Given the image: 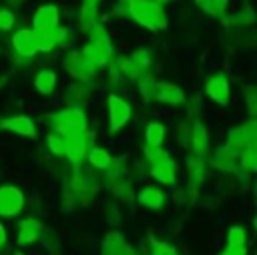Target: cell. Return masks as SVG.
<instances>
[{
  "mask_svg": "<svg viewBox=\"0 0 257 255\" xmlns=\"http://www.w3.org/2000/svg\"><path fill=\"white\" fill-rule=\"evenodd\" d=\"M257 169V149H247L243 153H239V171L243 173H253Z\"/></svg>",
  "mask_w": 257,
  "mask_h": 255,
  "instance_id": "cell-34",
  "label": "cell"
},
{
  "mask_svg": "<svg viewBox=\"0 0 257 255\" xmlns=\"http://www.w3.org/2000/svg\"><path fill=\"white\" fill-rule=\"evenodd\" d=\"M80 2H82V4H92V6H98L102 0H80Z\"/></svg>",
  "mask_w": 257,
  "mask_h": 255,
  "instance_id": "cell-42",
  "label": "cell"
},
{
  "mask_svg": "<svg viewBox=\"0 0 257 255\" xmlns=\"http://www.w3.org/2000/svg\"><path fill=\"white\" fill-rule=\"evenodd\" d=\"M16 28V12L0 6V32H12Z\"/></svg>",
  "mask_w": 257,
  "mask_h": 255,
  "instance_id": "cell-35",
  "label": "cell"
},
{
  "mask_svg": "<svg viewBox=\"0 0 257 255\" xmlns=\"http://www.w3.org/2000/svg\"><path fill=\"white\" fill-rule=\"evenodd\" d=\"M149 255H179V249L165 241V239H151L149 241Z\"/></svg>",
  "mask_w": 257,
  "mask_h": 255,
  "instance_id": "cell-33",
  "label": "cell"
},
{
  "mask_svg": "<svg viewBox=\"0 0 257 255\" xmlns=\"http://www.w3.org/2000/svg\"><path fill=\"white\" fill-rule=\"evenodd\" d=\"M187 149L191 155L207 157L211 151V141H209V129L203 120L199 118H189V137H187Z\"/></svg>",
  "mask_w": 257,
  "mask_h": 255,
  "instance_id": "cell-16",
  "label": "cell"
},
{
  "mask_svg": "<svg viewBox=\"0 0 257 255\" xmlns=\"http://www.w3.org/2000/svg\"><path fill=\"white\" fill-rule=\"evenodd\" d=\"M42 122L46 124L48 131L58 133L60 137H64L66 141L84 133L88 129V116L82 108L76 106H64L58 110H52L48 114H44Z\"/></svg>",
  "mask_w": 257,
  "mask_h": 255,
  "instance_id": "cell-2",
  "label": "cell"
},
{
  "mask_svg": "<svg viewBox=\"0 0 257 255\" xmlns=\"http://www.w3.org/2000/svg\"><path fill=\"white\" fill-rule=\"evenodd\" d=\"M88 94H90V88H88V82H72L66 90V106H76V108H82L84 110V104L88 100Z\"/></svg>",
  "mask_w": 257,
  "mask_h": 255,
  "instance_id": "cell-28",
  "label": "cell"
},
{
  "mask_svg": "<svg viewBox=\"0 0 257 255\" xmlns=\"http://www.w3.org/2000/svg\"><path fill=\"white\" fill-rule=\"evenodd\" d=\"M137 84L139 94L147 100V102H159V104H167V106H183L187 104V92L183 90V86L175 84V82H167V80H157L155 76H147L141 78Z\"/></svg>",
  "mask_w": 257,
  "mask_h": 255,
  "instance_id": "cell-1",
  "label": "cell"
},
{
  "mask_svg": "<svg viewBox=\"0 0 257 255\" xmlns=\"http://www.w3.org/2000/svg\"><path fill=\"white\" fill-rule=\"evenodd\" d=\"M68 36H70V30L64 26H56L54 30H46V32H34L36 52L48 54V52L56 50L58 46H64L68 42Z\"/></svg>",
  "mask_w": 257,
  "mask_h": 255,
  "instance_id": "cell-21",
  "label": "cell"
},
{
  "mask_svg": "<svg viewBox=\"0 0 257 255\" xmlns=\"http://www.w3.org/2000/svg\"><path fill=\"white\" fill-rule=\"evenodd\" d=\"M135 197L141 207H145L147 211H153V213H159L169 205V193L161 185H143L135 193Z\"/></svg>",
  "mask_w": 257,
  "mask_h": 255,
  "instance_id": "cell-17",
  "label": "cell"
},
{
  "mask_svg": "<svg viewBox=\"0 0 257 255\" xmlns=\"http://www.w3.org/2000/svg\"><path fill=\"white\" fill-rule=\"evenodd\" d=\"M128 10H131V0H114L112 6V14L118 18H128Z\"/></svg>",
  "mask_w": 257,
  "mask_h": 255,
  "instance_id": "cell-38",
  "label": "cell"
},
{
  "mask_svg": "<svg viewBox=\"0 0 257 255\" xmlns=\"http://www.w3.org/2000/svg\"><path fill=\"white\" fill-rule=\"evenodd\" d=\"M100 255H141L135 245H131L124 237V233L110 229L102 237L100 243Z\"/></svg>",
  "mask_w": 257,
  "mask_h": 255,
  "instance_id": "cell-19",
  "label": "cell"
},
{
  "mask_svg": "<svg viewBox=\"0 0 257 255\" xmlns=\"http://www.w3.org/2000/svg\"><path fill=\"white\" fill-rule=\"evenodd\" d=\"M219 255H247V247H227L219 251Z\"/></svg>",
  "mask_w": 257,
  "mask_h": 255,
  "instance_id": "cell-40",
  "label": "cell"
},
{
  "mask_svg": "<svg viewBox=\"0 0 257 255\" xmlns=\"http://www.w3.org/2000/svg\"><path fill=\"white\" fill-rule=\"evenodd\" d=\"M102 213H104L106 223H108V225H112V227H116V225L120 223V219H122V213H120V209H118V203H116V201H108V203L104 205Z\"/></svg>",
  "mask_w": 257,
  "mask_h": 255,
  "instance_id": "cell-36",
  "label": "cell"
},
{
  "mask_svg": "<svg viewBox=\"0 0 257 255\" xmlns=\"http://www.w3.org/2000/svg\"><path fill=\"white\" fill-rule=\"evenodd\" d=\"M203 92H205V96H207L211 102H215V104H219V106L229 104L231 92H233L229 74L223 72V70H217V72L207 74L205 80H203Z\"/></svg>",
  "mask_w": 257,
  "mask_h": 255,
  "instance_id": "cell-10",
  "label": "cell"
},
{
  "mask_svg": "<svg viewBox=\"0 0 257 255\" xmlns=\"http://www.w3.org/2000/svg\"><path fill=\"white\" fill-rule=\"evenodd\" d=\"M205 159H207V165H211L219 173H225V175L239 173V157L231 149H227L223 145L219 149H215L211 155H207Z\"/></svg>",
  "mask_w": 257,
  "mask_h": 255,
  "instance_id": "cell-22",
  "label": "cell"
},
{
  "mask_svg": "<svg viewBox=\"0 0 257 255\" xmlns=\"http://www.w3.org/2000/svg\"><path fill=\"white\" fill-rule=\"evenodd\" d=\"M60 26V8L54 2H42L32 12L30 28L34 32H46Z\"/></svg>",
  "mask_w": 257,
  "mask_h": 255,
  "instance_id": "cell-15",
  "label": "cell"
},
{
  "mask_svg": "<svg viewBox=\"0 0 257 255\" xmlns=\"http://www.w3.org/2000/svg\"><path fill=\"white\" fill-rule=\"evenodd\" d=\"M12 255H28V253H24L22 249H14V251H12Z\"/></svg>",
  "mask_w": 257,
  "mask_h": 255,
  "instance_id": "cell-43",
  "label": "cell"
},
{
  "mask_svg": "<svg viewBox=\"0 0 257 255\" xmlns=\"http://www.w3.org/2000/svg\"><path fill=\"white\" fill-rule=\"evenodd\" d=\"M122 82H139L141 78L153 76V56L147 48L133 50L128 56L120 58Z\"/></svg>",
  "mask_w": 257,
  "mask_h": 255,
  "instance_id": "cell-6",
  "label": "cell"
},
{
  "mask_svg": "<svg viewBox=\"0 0 257 255\" xmlns=\"http://www.w3.org/2000/svg\"><path fill=\"white\" fill-rule=\"evenodd\" d=\"M255 145H257V124H255L253 116H249L245 122L229 129L225 135V141H223V147L231 149L237 157H239V153L253 149Z\"/></svg>",
  "mask_w": 257,
  "mask_h": 255,
  "instance_id": "cell-8",
  "label": "cell"
},
{
  "mask_svg": "<svg viewBox=\"0 0 257 255\" xmlns=\"http://www.w3.org/2000/svg\"><path fill=\"white\" fill-rule=\"evenodd\" d=\"M4 4H6V8H10V10H18V8H22V6L26 4V0H4Z\"/></svg>",
  "mask_w": 257,
  "mask_h": 255,
  "instance_id": "cell-41",
  "label": "cell"
},
{
  "mask_svg": "<svg viewBox=\"0 0 257 255\" xmlns=\"http://www.w3.org/2000/svg\"><path fill=\"white\" fill-rule=\"evenodd\" d=\"M46 151L52 155V157H64V151H66V139L64 137H60L58 133H52V131H48L46 133Z\"/></svg>",
  "mask_w": 257,
  "mask_h": 255,
  "instance_id": "cell-31",
  "label": "cell"
},
{
  "mask_svg": "<svg viewBox=\"0 0 257 255\" xmlns=\"http://www.w3.org/2000/svg\"><path fill=\"white\" fill-rule=\"evenodd\" d=\"M64 68H66V72L76 80V82H92L94 80V76L98 74V70H96V66L80 52V50H74V48H70L66 54H64Z\"/></svg>",
  "mask_w": 257,
  "mask_h": 255,
  "instance_id": "cell-13",
  "label": "cell"
},
{
  "mask_svg": "<svg viewBox=\"0 0 257 255\" xmlns=\"http://www.w3.org/2000/svg\"><path fill=\"white\" fill-rule=\"evenodd\" d=\"M145 167H147V173L153 177L155 185L173 187V185L179 183V165L173 159V155L165 149L157 157L145 161Z\"/></svg>",
  "mask_w": 257,
  "mask_h": 255,
  "instance_id": "cell-5",
  "label": "cell"
},
{
  "mask_svg": "<svg viewBox=\"0 0 257 255\" xmlns=\"http://www.w3.org/2000/svg\"><path fill=\"white\" fill-rule=\"evenodd\" d=\"M94 145H96V133L90 131V129H86L84 133H80V135L68 139L66 151H64V159L70 163L72 171L82 167V163H84L88 151H90Z\"/></svg>",
  "mask_w": 257,
  "mask_h": 255,
  "instance_id": "cell-12",
  "label": "cell"
},
{
  "mask_svg": "<svg viewBox=\"0 0 257 255\" xmlns=\"http://www.w3.org/2000/svg\"><path fill=\"white\" fill-rule=\"evenodd\" d=\"M0 131L12 133L16 137H26V139L38 137V124L28 114H8V116L0 118Z\"/></svg>",
  "mask_w": 257,
  "mask_h": 255,
  "instance_id": "cell-18",
  "label": "cell"
},
{
  "mask_svg": "<svg viewBox=\"0 0 257 255\" xmlns=\"http://www.w3.org/2000/svg\"><path fill=\"white\" fill-rule=\"evenodd\" d=\"M153 2H157V4H161V6H167L171 0H153Z\"/></svg>",
  "mask_w": 257,
  "mask_h": 255,
  "instance_id": "cell-44",
  "label": "cell"
},
{
  "mask_svg": "<svg viewBox=\"0 0 257 255\" xmlns=\"http://www.w3.org/2000/svg\"><path fill=\"white\" fill-rule=\"evenodd\" d=\"M44 231H46V227L36 215L22 217L16 225V245H18V249H28V247L40 243V237H42Z\"/></svg>",
  "mask_w": 257,
  "mask_h": 255,
  "instance_id": "cell-14",
  "label": "cell"
},
{
  "mask_svg": "<svg viewBox=\"0 0 257 255\" xmlns=\"http://www.w3.org/2000/svg\"><path fill=\"white\" fill-rule=\"evenodd\" d=\"M4 84H6V76H4V74H0V88H2Z\"/></svg>",
  "mask_w": 257,
  "mask_h": 255,
  "instance_id": "cell-45",
  "label": "cell"
},
{
  "mask_svg": "<svg viewBox=\"0 0 257 255\" xmlns=\"http://www.w3.org/2000/svg\"><path fill=\"white\" fill-rule=\"evenodd\" d=\"M229 2L231 0H195L197 8L207 14L209 18H215V20H221L227 16V8H229Z\"/></svg>",
  "mask_w": 257,
  "mask_h": 255,
  "instance_id": "cell-29",
  "label": "cell"
},
{
  "mask_svg": "<svg viewBox=\"0 0 257 255\" xmlns=\"http://www.w3.org/2000/svg\"><path fill=\"white\" fill-rule=\"evenodd\" d=\"M253 20H255V12H253V8L249 6V4H245L241 10H237L235 14H231L229 18H227V22L231 24V26H235V28H243V26H249V24H253Z\"/></svg>",
  "mask_w": 257,
  "mask_h": 255,
  "instance_id": "cell-32",
  "label": "cell"
},
{
  "mask_svg": "<svg viewBox=\"0 0 257 255\" xmlns=\"http://www.w3.org/2000/svg\"><path fill=\"white\" fill-rule=\"evenodd\" d=\"M26 209V193L12 183L0 185V219L20 217Z\"/></svg>",
  "mask_w": 257,
  "mask_h": 255,
  "instance_id": "cell-11",
  "label": "cell"
},
{
  "mask_svg": "<svg viewBox=\"0 0 257 255\" xmlns=\"http://www.w3.org/2000/svg\"><path fill=\"white\" fill-rule=\"evenodd\" d=\"M245 104L249 110V116L255 118V110H257V96H255V84H249L245 88Z\"/></svg>",
  "mask_w": 257,
  "mask_h": 255,
  "instance_id": "cell-37",
  "label": "cell"
},
{
  "mask_svg": "<svg viewBox=\"0 0 257 255\" xmlns=\"http://www.w3.org/2000/svg\"><path fill=\"white\" fill-rule=\"evenodd\" d=\"M100 12H98V6H92V4H82L80 2V8H78V18H76V24L78 28L86 34L90 28H94L96 24H100Z\"/></svg>",
  "mask_w": 257,
  "mask_h": 255,
  "instance_id": "cell-27",
  "label": "cell"
},
{
  "mask_svg": "<svg viewBox=\"0 0 257 255\" xmlns=\"http://www.w3.org/2000/svg\"><path fill=\"white\" fill-rule=\"evenodd\" d=\"M167 139V122L163 120H149L145 124V143L147 147L163 149V143Z\"/></svg>",
  "mask_w": 257,
  "mask_h": 255,
  "instance_id": "cell-25",
  "label": "cell"
},
{
  "mask_svg": "<svg viewBox=\"0 0 257 255\" xmlns=\"http://www.w3.org/2000/svg\"><path fill=\"white\" fill-rule=\"evenodd\" d=\"M225 241H227V247H247L249 231L245 229V225L235 223V225H231V227L227 229Z\"/></svg>",
  "mask_w": 257,
  "mask_h": 255,
  "instance_id": "cell-30",
  "label": "cell"
},
{
  "mask_svg": "<svg viewBox=\"0 0 257 255\" xmlns=\"http://www.w3.org/2000/svg\"><path fill=\"white\" fill-rule=\"evenodd\" d=\"M185 177H187V181H185V189L183 191L187 195V201L193 203V201H197V197L201 193V187L205 183V177H207V159L189 153Z\"/></svg>",
  "mask_w": 257,
  "mask_h": 255,
  "instance_id": "cell-9",
  "label": "cell"
},
{
  "mask_svg": "<svg viewBox=\"0 0 257 255\" xmlns=\"http://www.w3.org/2000/svg\"><path fill=\"white\" fill-rule=\"evenodd\" d=\"M8 241H10V237H8V229H6V225L0 221V253H4V251H6Z\"/></svg>",
  "mask_w": 257,
  "mask_h": 255,
  "instance_id": "cell-39",
  "label": "cell"
},
{
  "mask_svg": "<svg viewBox=\"0 0 257 255\" xmlns=\"http://www.w3.org/2000/svg\"><path fill=\"white\" fill-rule=\"evenodd\" d=\"M34 90L40 96H50L58 86V74L54 68H40L32 78Z\"/></svg>",
  "mask_w": 257,
  "mask_h": 255,
  "instance_id": "cell-24",
  "label": "cell"
},
{
  "mask_svg": "<svg viewBox=\"0 0 257 255\" xmlns=\"http://www.w3.org/2000/svg\"><path fill=\"white\" fill-rule=\"evenodd\" d=\"M128 18L135 24H139L141 28L149 30V32L165 30L167 24H169L165 6H161V4H157L153 0H131Z\"/></svg>",
  "mask_w": 257,
  "mask_h": 255,
  "instance_id": "cell-4",
  "label": "cell"
},
{
  "mask_svg": "<svg viewBox=\"0 0 257 255\" xmlns=\"http://www.w3.org/2000/svg\"><path fill=\"white\" fill-rule=\"evenodd\" d=\"M104 108H106V120H108L110 135H118L133 120V104L126 98H122L118 92L106 94Z\"/></svg>",
  "mask_w": 257,
  "mask_h": 255,
  "instance_id": "cell-7",
  "label": "cell"
},
{
  "mask_svg": "<svg viewBox=\"0 0 257 255\" xmlns=\"http://www.w3.org/2000/svg\"><path fill=\"white\" fill-rule=\"evenodd\" d=\"M80 52L96 66V70H104L114 60V44L102 24H96L86 32V42Z\"/></svg>",
  "mask_w": 257,
  "mask_h": 255,
  "instance_id": "cell-3",
  "label": "cell"
},
{
  "mask_svg": "<svg viewBox=\"0 0 257 255\" xmlns=\"http://www.w3.org/2000/svg\"><path fill=\"white\" fill-rule=\"evenodd\" d=\"M102 187L112 195L114 201H128L133 197V183L128 179V173L126 175H110V173H104Z\"/></svg>",
  "mask_w": 257,
  "mask_h": 255,
  "instance_id": "cell-23",
  "label": "cell"
},
{
  "mask_svg": "<svg viewBox=\"0 0 257 255\" xmlns=\"http://www.w3.org/2000/svg\"><path fill=\"white\" fill-rule=\"evenodd\" d=\"M112 157L114 155H110V151L106 149V147H100V145H94L90 151H88V155H86V165H88V169H92V171H106L108 167H110V163H112Z\"/></svg>",
  "mask_w": 257,
  "mask_h": 255,
  "instance_id": "cell-26",
  "label": "cell"
},
{
  "mask_svg": "<svg viewBox=\"0 0 257 255\" xmlns=\"http://www.w3.org/2000/svg\"><path fill=\"white\" fill-rule=\"evenodd\" d=\"M10 46H12V52L24 60L28 58H34L38 52H36V40H34V30L32 28H14L12 30V36H10Z\"/></svg>",
  "mask_w": 257,
  "mask_h": 255,
  "instance_id": "cell-20",
  "label": "cell"
}]
</instances>
